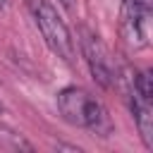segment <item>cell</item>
<instances>
[{
	"instance_id": "1",
	"label": "cell",
	"mask_w": 153,
	"mask_h": 153,
	"mask_svg": "<svg viewBox=\"0 0 153 153\" xmlns=\"http://www.w3.org/2000/svg\"><path fill=\"white\" fill-rule=\"evenodd\" d=\"M57 112L67 124L88 129L98 136H108L112 131V120L105 105L81 86H65L57 93Z\"/></svg>"
},
{
	"instance_id": "2",
	"label": "cell",
	"mask_w": 153,
	"mask_h": 153,
	"mask_svg": "<svg viewBox=\"0 0 153 153\" xmlns=\"http://www.w3.org/2000/svg\"><path fill=\"white\" fill-rule=\"evenodd\" d=\"M26 7L33 17V24L38 26L45 45L57 55L62 57L67 65H74V57H76V45H74V38L65 24V19L60 17L57 7L50 2V0H26Z\"/></svg>"
},
{
	"instance_id": "3",
	"label": "cell",
	"mask_w": 153,
	"mask_h": 153,
	"mask_svg": "<svg viewBox=\"0 0 153 153\" xmlns=\"http://www.w3.org/2000/svg\"><path fill=\"white\" fill-rule=\"evenodd\" d=\"M120 33L131 48L148 45L151 0H120Z\"/></svg>"
},
{
	"instance_id": "4",
	"label": "cell",
	"mask_w": 153,
	"mask_h": 153,
	"mask_svg": "<svg viewBox=\"0 0 153 153\" xmlns=\"http://www.w3.org/2000/svg\"><path fill=\"white\" fill-rule=\"evenodd\" d=\"M79 48H81V55H84L96 84L100 88H110L115 84V65H112V57H110L105 43L100 41V36L96 31L81 26L79 29Z\"/></svg>"
},
{
	"instance_id": "5",
	"label": "cell",
	"mask_w": 153,
	"mask_h": 153,
	"mask_svg": "<svg viewBox=\"0 0 153 153\" xmlns=\"http://www.w3.org/2000/svg\"><path fill=\"white\" fill-rule=\"evenodd\" d=\"M129 110L146 148H153V98H143L129 88Z\"/></svg>"
},
{
	"instance_id": "6",
	"label": "cell",
	"mask_w": 153,
	"mask_h": 153,
	"mask_svg": "<svg viewBox=\"0 0 153 153\" xmlns=\"http://www.w3.org/2000/svg\"><path fill=\"white\" fill-rule=\"evenodd\" d=\"M7 2H10V0H0V10H2V7H7Z\"/></svg>"
},
{
	"instance_id": "7",
	"label": "cell",
	"mask_w": 153,
	"mask_h": 153,
	"mask_svg": "<svg viewBox=\"0 0 153 153\" xmlns=\"http://www.w3.org/2000/svg\"><path fill=\"white\" fill-rule=\"evenodd\" d=\"M2 110H5V105H2V100H0V115H2Z\"/></svg>"
}]
</instances>
